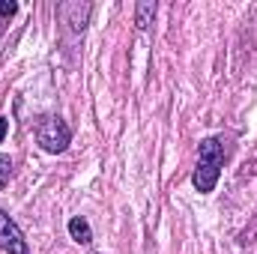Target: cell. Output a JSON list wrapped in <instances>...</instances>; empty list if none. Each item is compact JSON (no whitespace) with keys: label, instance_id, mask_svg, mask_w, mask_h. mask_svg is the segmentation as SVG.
I'll use <instances>...</instances> for the list:
<instances>
[{"label":"cell","instance_id":"obj_1","mask_svg":"<svg viewBox=\"0 0 257 254\" xmlns=\"http://www.w3.org/2000/svg\"><path fill=\"white\" fill-rule=\"evenodd\" d=\"M221 165H224V144L218 138H206L200 141V156H197V168H194V189L200 194H209L218 183V174H221Z\"/></svg>","mask_w":257,"mask_h":254},{"label":"cell","instance_id":"obj_2","mask_svg":"<svg viewBox=\"0 0 257 254\" xmlns=\"http://www.w3.org/2000/svg\"><path fill=\"white\" fill-rule=\"evenodd\" d=\"M36 141L45 153H63L72 141V129L60 117H42L36 126Z\"/></svg>","mask_w":257,"mask_h":254},{"label":"cell","instance_id":"obj_3","mask_svg":"<svg viewBox=\"0 0 257 254\" xmlns=\"http://www.w3.org/2000/svg\"><path fill=\"white\" fill-rule=\"evenodd\" d=\"M0 248L6 254H30L27 248V239L21 233V227L0 209Z\"/></svg>","mask_w":257,"mask_h":254},{"label":"cell","instance_id":"obj_4","mask_svg":"<svg viewBox=\"0 0 257 254\" xmlns=\"http://www.w3.org/2000/svg\"><path fill=\"white\" fill-rule=\"evenodd\" d=\"M69 233H72V239L81 242V245H87V242L93 239V230H90V224H87L81 215H75V218L69 221Z\"/></svg>","mask_w":257,"mask_h":254},{"label":"cell","instance_id":"obj_5","mask_svg":"<svg viewBox=\"0 0 257 254\" xmlns=\"http://www.w3.org/2000/svg\"><path fill=\"white\" fill-rule=\"evenodd\" d=\"M153 15H156V3H138V9H135V24H138L141 30H147L150 21H153Z\"/></svg>","mask_w":257,"mask_h":254},{"label":"cell","instance_id":"obj_6","mask_svg":"<svg viewBox=\"0 0 257 254\" xmlns=\"http://www.w3.org/2000/svg\"><path fill=\"white\" fill-rule=\"evenodd\" d=\"M9 177H12V162H9V156L0 153V189L9 183Z\"/></svg>","mask_w":257,"mask_h":254},{"label":"cell","instance_id":"obj_7","mask_svg":"<svg viewBox=\"0 0 257 254\" xmlns=\"http://www.w3.org/2000/svg\"><path fill=\"white\" fill-rule=\"evenodd\" d=\"M15 9H18V3H12V0H0V18H12L15 15Z\"/></svg>","mask_w":257,"mask_h":254},{"label":"cell","instance_id":"obj_8","mask_svg":"<svg viewBox=\"0 0 257 254\" xmlns=\"http://www.w3.org/2000/svg\"><path fill=\"white\" fill-rule=\"evenodd\" d=\"M3 138H6V120L0 117V141H3Z\"/></svg>","mask_w":257,"mask_h":254}]
</instances>
